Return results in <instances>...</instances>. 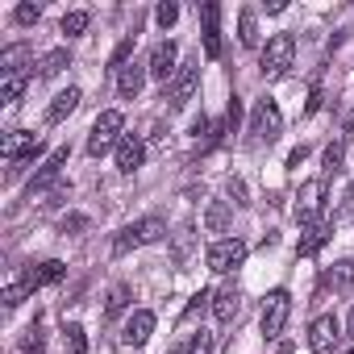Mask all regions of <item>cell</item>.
I'll list each match as a JSON object with an SVG mask.
<instances>
[{
    "label": "cell",
    "instance_id": "6da1fadb",
    "mask_svg": "<svg viewBox=\"0 0 354 354\" xmlns=\"http://www.w3.org/2000/svg\"><path fill=\"white\" fill-rule=\"evenodd\" d=\"M292 59H296V38H292V34H275V38H267V46H263V55H259V71H263V80H279V75H288Z\"/></svg>",
    "mask_w": 354,
    "mask_h": 354
},
{
    "label": "cell",
    "instance_id": "7a4b0ae2",
    "mask_svg": "<svg viewBox=\"0 0 354 354\" xmlns=\"http://www.w3.org/2000/svg\"><path fill=\"white\" fill-rule=\"evenodd\" d=\"M167 234V221L162 217H142V221H129L117 238H113V254H129L138 246H150Z\"/></svg>",
    "mask_w": 354,
    "mask_h": 354
},
{
    "label": "cell",
    "instance_id": "3957f363",
    "mask_svg": "<svg viewBox=\"0 0 354 354\" xmlns=\"http://www.w3.org/2000/svg\"><path fill=\"white\" fill-rule=\"evenodd\" d=\"M38 150H42V138L26 133V129H13V133H5V142H0V154H5V162H9V175H17L26 162H34Z\"/></svg>",
    "mask_w": 354,
    "mask_h": 354
},
{
    "label": "cell",
    "instance_id": "277c9868",
    "mask_svg": "<svg viewBox=\"0 0 354 354\" xmlns=\"http://www.w3.org/2000/svg\"><path fill=\"white\" fill-rule=\"evenodd\" d=\"M121 125H125V117L117 113V109H109V113H100L96 121H92V133H88V154L92 158H100V154H109L125 133H121Z\"/></svg>",
    "mask_w": 354,
    "mask_h": 354
},
{
    "label": "cell",
    "instance_id": "5b68a950",
    "mask_svg": "<svg viewBox=\"0 0 354 354\" xmlns=\"http://www.w3.org/2000/svg\"><path fill=\"white\" fill-rule=\"evenodd\" d=\"M279 133H283V113H279V104H275L271 96H263V100L254 104V113H250V138L271 146Z\"/></svg>",
    "mask_w": 354,
    "mask_h": 354
},
{
    "label": "cell",
    "instance_id": "8992f818",
    "mask_svg": "<svg viewBox=\"0 0 354 354\" xmlns=\"http://www.w3.org/2000/svg\"><path fill=\"white\" fill-rule=\"evenodd\" d=\"M288 317H292V296H288V288H275V292H267V300H263V337L271 342V337H279L283 333V325H288Z\"/></svg>",
    "mask_w": 354,
    "mask_h": 354
},
{
    "label": "cell",
    "instance_id": "52a82bcc",
    "mask_svg": "<svg viewBox=\"0 0 354 354\" xmlns=\"http://www.w3.org/2000/svg\"><path fill=\"white\" fill-rule=\"evenodd\" d=\"M209 271H217V275H230L234 267H242L246 263V242L242 238H221V242H213L209 246Z\"/></svg>",
    "mask_w": 354,
    "mask_h": 354
},
{
    "label": "cell",
    "instance_id": "ba28073f",
    "mask_svg": "<svg viewBox=\"0 0 354 354\" xmlns=\"http://www.w3.org/2000/svg\"><path fill=\"white\" fill-rule=\"evenodd\" d=\"M196 88H201V63H184L180 71H175V80H171V92H167L171 113H180V109L196 96Z\"/></svg>",
    "mask_w": 354,
    "mask_h": 354
},
{
    "label": "cell",
    "instance_id": "9c48e42d",
    "mask_svg": "<svg viewBox=\"0 0 354 354\" xmlns=\"http://www.w3.org/2000/svg\"><path fill=\"white\" fill-rule=\"evenodd\" d=\"M337 342H342V321H337L333 313H325V317H317V321L308 325V346H313V354H333Z\"/></svg>",
    "mask_w": 354,
    "mask_h": 354
},
{
    "label": "cell",
    "instance_id": "30bf717a",
    "mask_svg": "<svg viewBox=\"0 0 354 354\" xmlns=\"http://www.w3.org/2000/svg\"><path fill=\"white\" fill-rule=\"evenodd\" d=\"M321 205H325V175H321V180H308V184L300 188V201H296V221H300V225H317Z\"/></svg>",
    "mask_w": 354,
    "mask_h": 354
},
{
    "label": "cell",
    "instance_id": "8fae6325",
    "mask_svg": "<svg viewBox=\"0 0 354 354\" xmlns=\"http://www.w3.org/2000/svg\"><path fill=\"white\" fill-rule=\"evenodd\" d=\"M175 59H180V46H175V42H158V46L150 50V59H146V71L167 84V75L175 80V71H180V67H175Z\"/></svg>",
    "mask_w": 354,
    "mask_h": 354
},
{
    "label": "cell",
    "instance_id": "7c38bea8",
    "mask_svg": "<svg viewBox=\"0 0 354 354\" xmlns=\"http://www.w3.org/2000/svg\"><path fill=\"white\" fill-rule=\"evenodd\" d=\"M142 162H146V142H142L138 133H125V138L117 142V171H121V175H133Z\"/></svg>",
    "mask_w": 354,
    "mask_h": 354
},
{
    "label": "cell",
    "instance_id": "4fadbf2b",
    "mask_svg": "<svg viewBox=\"0 0 354 354\" xmlns=\"http://www.w3.org/2000/svg\"><path fill=\"white\" fill-rule=\"evenodd\" d=\"M67 154H71V150H67V146H59V150H55V154H50V158H46L42 167H38V175L30 180V196H34V192H46V188H50V184L59 180V171H63Z\"/></svg>",
    "mask_w": 354,
    "mask_h": 354
},
{
    "label": "cell",
    "instance_id": "5bb4252c",
    "mask_svg": "<svg viewBox=\"0 0 354 354\" xmlns=\"http://www.w3.org/2000/svg\"><path fill=\"white\" fill-rule=\"evenodd\" d=\"M146 75H150L146 63H129V67H121V71H117V96H121V100H138Z\"/></svg>",
    "mask_w": 354,
    "mask_h": 354
},
{
    "label": "cell",
    "instance_id": "9a60e30c",
    "mask_svg": "<svg viewBox=\"0 0 354 354\" xmlns=\"http://www.w3.org/2000/svg\"><path fill=\"white\" fill-rule=\"evenodd\" d=\"M221 55V5H205V59Z\"/></svg>",
    "mask_w": 354,
    "mask_h": 354
},
{
    "label": "cell",
    "instance_id": "2e32d148",
    "mask_svg": "<svg viewBox=\"0 0 354 354\" xmlns=\"http://www.w3.org/2000/svg\"><path fill=\"white\" fill-rule=\"evenodd\" d=\"M238 308H242V292H238V283H225V288L213 296V317H217L221 325H230V321L238 317Z\"/></svg>",
    "mask_w": 354,
    "mask_h": 354
},
{
    "label": "cell",
    "instance_id": "e0dca14e",
    "mask_svg": "<svg viewBox=\"0 0 354 354\" xmlns=\"http://www.w3.org/2000/svg\"><path fill=\"white\" fill-rule=\"evenodd\" d=\"M150 333H154V313H146V308H138L129 321H125V346H146L150 342Z\"/></svg>",
    "mask_w": 354,
    "mask_h": 354
},
{
    "label": "cell",
    "instance_id": "ac0fdd59",
    "mask_svg": "<svg viewBox=\"0 0 354 354\" xmlns=\"http://www.w3.org/2000/svg\"><path fill=\"white\" fill-rule=\"evenodd\" d=\"M80 100H84V92H80V88H63V92H59V96L50 100V109H46V121H50V125L67 121V117H71V113L80 109Z\"/></svg>",
    "mask_w": 354,
    "mask_h": 354
},
{
    "label": "cell",
    "instance_id": "d6986e66",
    "mask_svg": "<svg viewBox=\"0 0 354 354\" xmlns=\"http://www.w3.org/2000/svg\"><path fill=\"white\" fill-rule=\"evenodd\" d=\"M26 275H30V283H34V292H38V288L59 283V279L67 275V267H63L59 259H46V263H38V267H34V271H26Z\"/></svg>",
    "mask_w": 354,
    "mask_h": 354
},
{
    "label": "cell",
    "instance_id": "ffe728a7",
    "mask_svg": "<svg viewBox=\"0 0 354 354\" xmlns=\"http://www.w3.org/2000/svg\"><path fill=\"white\" fill-rule=\"evenodd\" d=\"M63 67H71V55H67V46H55L38 59V80H55Z\"/></svg>",
    "mask_w": 354,
    "mask_h": 354
},
{
    "label": "cell",
    "instance_id": "44dd1931",
    "mask_svg": "<svg viewBox=\"0 0 354 354\" xmlns=\"http://www.w3.org/2000/svg\"><path fill=\"white\" fill-rule=\"evenodd\" d=\"M325 242H329V225H321V221H317V225H304V238H300V246H296V250H300L304 259H313Z\"/></svg>",
    "mask_w": 354,
    "mask_h": 354
},
{
    "label": "cell",
    "instance_id": "7402d4cb",
    "mask_svg": "<svg viewBox=\"0 0 354 354\" xmlns=\"http://www.w3.org/2000/svg\"><path fill=\"white\" fill-rule=\"evenodd\" d=\"M325 283H329V288H350V283H354V259L333 263V267L325 271Z\"/></svg>",
    "mask_w": 354,
    "mask_h": 354
},
{
    "label": "cell",
    "instance_id": "603a6c76",
    "mask_svg": "<svg viewBox=\"0 0 354 354\" xmlns=\"http://www.w3.org/2000/svg\"><path fill=\"white\" fill-rule=\"evenodd\" d=\"M205 225H209V234H225V225H230V205H225V201H213L209 213H205Z\"/></svg>",
    "mask_w": 354,
    "mask_h": 354
},
{
    "label": "cell",
    "instance_id": "cb8c5ba5",
    "mask_svg": "<svg viewBox=\"0 0 354 354\" xmlns=\"http://www.w3.org/2000/svg\"><path fill=\"white\" fill-rule=\"evenodd\" d=\"M26 55H30V46H9L5 55H0V71H5V80H9V75H26V71H21V59H26Z\"/></svg>",
    "mask_w": 354,
    "mask_h": 354
},
{
    "label": "cell",
    "instance_id": "d4e9b609",
    "mask_svg": "<svg viewBox=\"0 0 354 354\" xmlns=\"http://www.w3.org/2000/svg\"><path fill=\"white\" fill-rule=\"evenodd\" d=\"M26 84H30V71H26V75H9L5 84H0V100H5V104H17L21 92H26Z\"/></svg>",
    "mask_w": 354,
    "mask_h": 354
},
{
    "label": "cell",
    "instance_id": "484cf974",
    "mask_svg": "<svg viewBox=\"0 0 354 354\" xmlns=\"http://www.w3.org/2000/svg\"><path fill=\"white\" fill-rule=\"evenodd\" d=\"M34 292V283H30V275H21V279H13L9 288H5V308H17L26 296Z\"/></svg>",
    "mask_w": 354,
    "mask_h": 354
},
{
    "label": "cell",
    "instance_id": "4316f807",
    "mask_svg": "<svg viewBox=\"0 0 354 354\" xmlns=\"http://www.w3.org/2000/svg\"><path fill=\"white\" fill-rule=\"evenodd\" d=\"M63 342H67V350H71V354H88V333H84V325H75V321H71V325L63 329Z\"/></svg>",
    "mask_w": 354,
    "mask_h": 354
},
{
    "label": "cell",
    "instance_id": "83f0119b",
    "mask_svg": "<svg viewBox=\"0 0 354 354\" xmlns=\"http://www.w3.org/2000/svg\"><path fill=\"white\" fill-rule=\"evenodd\" d=\"M42 350H46V333H42V325H30L21 337V354H42Z\"/></svg>",
    "mask_w": 354,
    "mask_h": 354
},
{
    "label": "cell",
    "instance_id": "f1b7e54d",
    "mask_svg": "<svg viewBox=\"0 0 354 354\" xmlns=\"http://www.w3.org/2000/svg\"><path fill=\"white\" fill-rule=\"evenodd\" d=\"M88 21H92V17H88V13H67V17H63V26H59V30H63V34H67V38H80V34H84V30H88Z\"/></svg>",
    "mask_w": 354,
    "mask_h": 354
},
{
    "label": "cell",
    "instance_id": "f546056e",
    "mask_svg": "<svg viewBox=\"0 0 354 354\" xmlns=\"http://www.w3.org/2000/svg\"><path fill=\"white\" fill-rule=\"evenodd\" d=\"M125 304H129V288H125V283H117V288L109 292V300H104V313H109V317H117Z\"/></svg>",
    "mask_w": 354,
    "mask_h": 354
},
{
    "label": "cell",
    "instance_id": "4dcf8cb0",
    "mask_svg": "<svg viewBox=\"0 0 354 354\" xmlns=\"http://www.w3.org/2000/svg\"><path fill=\"white\" fill-rule=\"evenodd\" d=\"M238 38H242V46H254V42H259V34H254V13H250V9L238 17Z\"/></svg>",
    "mask_w": 354,
    "mask_h": 354
},
{
    "label": "cell",
    "instance_id": "1f68e13d",
    "mask_svg": "<svg viewBox=\"0 0 354 354\" xmlns=\"http://www.w3.org/2000/svg\"><path fill=\"white\" fill-rule=\"evenodd\" d=\"M154 21L167 30V26H175V21H180V5H171V0H162V5L154 9Z\"/></svg>",
    "mask_w": 354,
    "mask_h": 354
},
{
    "label": "cell",
    "instance_id": "d6a6232c",
    "mask_svg": "<svg viewBox=\"0 0 354 354\" xmlns=\"http://www.w3.org/2000/svg\"><path fill=\"white\" fill-rule=\"evenodd\" d=\"M342 171V146L333 142L329 150H325V180H329V175H337Z\"/></svg>",
    "mask_w": 354,
    "mask_h": 354
},
{
    "label": "cell",
    "instance_id": "836d02e7",
    "mask_svg": "<svg viewBox=\"0 0 354 354\" xmlns=\"http://www.w3.org/2000/svg\"><path fill=\"white\" fill-rule=\"evenodd\" d=\"M13 17H17V26H34V21L42 17V9H38V5H17Z\"/></svg>",
    "mask_w": 354,
    "mask_h": 354
},
{
    "label": "cell",
    "instance_id": "e575fe53",
    "mask_svg": "<svg viewBox=\"0 0 354 354\" xmlns=\"http://www.w3.org/2000/svg\"><path fill=\"white\" fill-rule=\"evenodd\" d=\"M188 354H213V333H205V329H201V333L192 337V346H188Z\"/></svg>",
    "mask_w": 354,
    "mask_h": 354
},
{
    "label": "cell",
    "instance_id": "d590c367",
    "mask_svg": "<svg viewBox=\"0 0 354 354\" xmlns=\"http://www.w3.org/2000/svg\"><path fill=\"white\" fill-rule=\"evenodd\" d=\"M205 300H209V292H205V288H201V292H196V296H192V304H188V308H184V321H192V317H196V313H201V308H205Z\"/></svg>",
    "mask_w": 354,
    "mask_h": 354
},
{
    "label": "cell",
    "instance_id": "8d00e7d4",
    "mask_svg": "<svg viewBox=\"0 0 354 354\" xmlns=\"http://www.w3.org/2000/svg\"><path fill=\"white\" fill-rule=\"evenodd\" d=\"M337 217H354V184L346 188V196H342V209H337Z\"/></svg>",
    "mask_w": 354,
    "mask_h": 354
},
{
    "label": "cell",
    "instance_id": "74e56055",
    "mask_svg": "<svg viewBox=\"0 0 354 354\" xmlns=\"http://www.w3.org/2000/svg\"><path fill=\"white\" fill-rule=\"evenodd\" d=\"M238 121H242V104H238V96L230 100V129H238Z\"/></svg>",
    "mask_w": 354,
    "mask_h": 354
},
{
    "label": "cell",
    "instance_id": "f35d334b",
    "mask_svg": "<svg viewBox=\"0 0 354 354\" xmlns=\"http://www.w3.org/2000/svg\"><path fill=\"white\" fill-rule=\"evenodd\" d=\"M230 196H238V205H246V188H242V180H230Z\"/></svg>",
    "mask_w": 354,
    "mask_h": 354
},
{
    "label": "cell",
    "instance_id": "ab89813d",
    "mask_svg": "<svg viewBox=\"0 0 354 354\" xmlns=\"http://www.w3.org/2000/svg\"><path fill=\"white\" fill-rule=\"evenodd\" d=\"M304 154H308V150H304V146H296V150L288 154V167H300V162H304Z\"/></svg>",
    "mask_w": 354,
    "mask_h": 354
},
{
    "label": "cell",
    "instance_id": "60d3db41",
    "mask_svg": "<svg viewBox=\"0 0 354 354\" xmlns=\"http://www.w3.org/2000/svg\"><path fill=\"white\" fill-rule=\"evenodd\" d=\"M84 225H88L84 217H67V221H63V230H84Z\"/></svg>",
    "mask_w": 354,
    "mask_h": 354
},
{
    "label": "cell",
    "instance_id": "b9f144b4",
    "mask_svg": "<svg viewBox=\"0 0 354 354\" xmlns=\"http://www.w3.org/2000/svg\"><path fill=\"white\" fill-rule=\"evenodd\" d=\"M346 333L354 337V308H350V317H346Z\"/></svg>",
    "mask_w": 354,
    "mask_h": 354
},
{
    "label": "cell",
    "instance_id": "7bdbcfd3",
    "mask_svg": "<svg viewBox=\"0 0 354 354\" xmlns=\"http://www.w3.org/2000/svg\"><path fill=\"white\" fill-rule=\"evenodd\" d=\"M279 354H292V346H283V350H279Z\"/></svg>",
    "mask_w": 354,
    "mask_h": 354
},
{
    "label": "cell",
    "instance_id": "ee69618b",
    "mask_svg": "<svg viewBox=\"0 0 354 354\" xmlns=\"http://www.w3.org/2000/svg\"><path fill=\"white\" fill-rule=\"evenodd\" d=\"M171 354H180V350H171Z\"/></svg>",
    "mask_w": 354,
    "mask_h": 354
},
{
    "label": "cell",
    "instance_id": "f6af8a7d",
    "mask_svg": "<svg viewBox=\"0 0 354 354\" xmlns=\"http://www.w3.org/2000/svg\"><path fill=\"white\" fill-rule=\"evenodd\" d=\"M350 354H354V350H350Z\"/></svg>",
    "mask_w": 354,
    "mask_h": 354
}]
</instances>
